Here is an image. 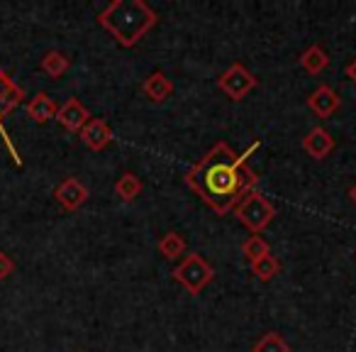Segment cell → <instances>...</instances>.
I'll list each match as a JSON object with an SVG mask.
<instances>
[{"instance_id": "cell-1", "label": "cell", "mask_w": 356, "mask_h": 352, "mask_svg": "<svg viewBox=\"0 0 356 352\" xmlns=\"http://www.w3.org/2000/svg\"><path fill=\"white\" fill-rule=\"evenodd\" d=\"M259 149V142H252L244 154H234L229 144L218 142L188 174V186L215 211L218 215L232 213L239 201L257 189L259 176L249 169V157Z\"/></svg>"}, {"instance_id": "cell-2", "label": "cell", "mask_w": 356, "mask_h": 352, "mask_svg": "<svg viewBox=\"0 0 356 352\" xmlns=\"http://www.w3.org/2000/svg\"><path fill=\"white\" fill-rule=\"evenodd\" d=\"M156 22V13L144 0H113L98 15V25L105 27L113 35V40L124 49L139 45L147 37V32L154 30Z\"/></svg>"}, {"instance_id": "cell-3", "label": "cell", "mask_w": 356, "mask_h": 352, "mask_svg": "<svg viewBox=\"0 0 356 352\" xmlns=\"http://www.w3.org/2000/svg\"><path fill=\"white\" fill-rule=\"evenodd\" d=\"M234 215H237V220L249 230V233L259 235L271 225L273 218H276V208H273V204L261 194V191L254 189L239 201V206L234 208Z\"/></svg>"}, {"instance_id": "cell-4", "label": "cell", "mask_w": 356, "mask_h": 352, "mask_svg": "<svg viewBox=\"0 0 356 352\" xmlns=\"http://www.w3.org/2000/svg\"><path fill=\"white\" fill-rule=\"evenodd\" d=\"M171 277H173V282L181 284L191 296H198V293L215 279V269L210 267L208 259L200 257L198 252H191L173 267Z\"/></svg>"}, {"instance_id": "cell-5", "label": "cell", "mask_w": 356, "mask_h": 352, "mask_svg": "<svg viewBox=\"0 0 356 352\" xmlns=\"http://www.w3.org/2000/svg\"><path fill=\"white\" fill-rule=\"evenodd\" d=\"M218 89L227 95L229 100H242L257 89V76L244 64H232L222 76L218 79Z\"/></svg>"}, {"instance_id": "cell-6", "label": "cell", "mask_w": 356, "mask_h": 352, "mask_svg": "<svg viewBox=\"0 0 356 352\" xmlns=\"http://www.w3.org/2000/svg\"><path fill=\"white\" fill-rule=\"evenodd\" d=\"M54 199H56V204L64 211H69V213L71 211H79L81 206L88 201V186L81 184L76 176H69V179H64L54 189Z\"/></svg>"}, {"instance_id": "cell-7", "label": "cell", "mask_w": 356, "mask_h": 352, "mask_svg": "<svg viewBox=\"0 0 356 352\" xmlns=\"http://www.w3.org/2000/svg\"><path fill=\"white\" fill-rule=\"evenodd\" d=\"M90 118H93L90 110L86 108L79 98H69L59 110H56V123H59L61 128L69 130V132H81Z\"/></svg>"}, {"instance_id": "cell-8", "label": "cell", "mask_w": 356, "mask_h": 352, "mask_svg": "<svg viewBox=\"0 0 356 352\" xmlns=\"http://www.w3.org/2000/svg\"><path fill=\"white\" fill-rule=\"evenodd\" d=\"M339 105H341V98L325 84L317 86L310 93V98H307V108H310L317 118H332V115L339 110Z\"/></svg>"}, {"instance_id": "cell-9", "label": "cell", "mask_w": 356, "mask_h": 352, "mask_svg": "<svg viewBox=\"0 0 356 352\" xmlns=\"http://www.w3.org/2000/svg\"><path fill=\"white\" fill-rule=\"evenodd\" d=\"M79 135L86 147L93 149V152H100V149H105L113 142V130L108 128V123H105L103 118H90Z\"/></svg>"}, {"instance_id": "cell-10", "label": "cell", "mask_w": 356, "mask_h": 352, "mask_svg": "<svg viewBox=\"0 0 356 352\" xmlns=\"http://www.w3.org/2000/svg\"><path fill=\"white\" fill-rule=\"evenodd\" d=\"M302 149H305L312 159H325L327 154L334 149V137H332L325 128H312L310 132L302 137Z\"/></svg>"}, {"instance_id": "cell-11", "label": "cell", "mask_w": 356, "mask_h": 352, "mask_svg": "<svg viewBox=\"0 0 356 352\" xmlns=\"http://www.w3.org/2000/svg\"><path fill=\"white\" fill-rule=\"evenodd\" d=\"M142 91L152 103H163V100L173 93V84L161 74V71H156V74H152V76L144 79Z\"/></svg>"}, {"instance_id": "cell-12", "label": "cell", "mask_w": 356, "mask_h": 352, "mask_svg": "<svg viewBox=\"0 0 356 352\" xmlns=\"http://www.w3.org/2000/svg\"><path fill=\"white\" fill-rule=\"evenodd\" d=\"M56 103L49 98L47 93H37L35 98L27 103V115H30L35 123H49V120H56Z\"/></svg>"}, {"instance_id": "cell-13", "label": "cell", "mask_w": 356, "mask_h": 352, "mask_svg": "<svg viewBox=\"0 0 356 352\" xmlns=\"http://www.w3.org/2000/svg\"><path fill=\"white\" fill-rule=\"evenodd\" d=\"M300 66L307 74H320V71H325L330 66V56L320 45H312L300 54Z\"/></svg>"}, {"instance_id": "cell-14", "label": "cell", "mask_w": 356, "mask_h": 352, "mask_svg": "<svg viewBox=\"0 0 356 352\" xmlns=\"http://www.w3.org/2000/svg\"><path fill=\"white\" fill-rule=\"evenodd\" d=\"M142 189H144L142 181H139V176L132 171H124L122 176L115 181V194H118V199L124 201V204L137 199V196L142 194Z\"/></svg>"}, {"instance_id": "cell-15", "label": "cell", "mask_w": 356, "mask_h": 352, "mask_svg": "<svg viewBox=\"0 0 356 352\" xmlns=\"http://www.w3.org/2000/svg\"><path fill=\"white\" fill-rule=\"evenodd\" d=\"M159 252H161L166 259H171V262H173V259H178V257H186L184 235H178V233H173V230H168V233L159 240Z\"/></svg>"}, {"instance_id": "cell-16", "label": "cell", "mask_w": 356, "mask_h": 352, "mask_svg": "<svg viewBox=\"0 0 356 352\" xmlns=\"http://www.w3.org/2000/svg\"><path fill=\"white\" fill-rule=\"evenodd\" d=\"M42 71H44L49 79H61V76L69 71V66H71V61L66 59L61 52H56V49H51V52H47L44 54V59H42Z\"/></svg>"}, {"instance_id": "cell-17", "label": "cell", "mask_w": 356, "mask_h": 352, "mask_svg": "<svg viewBox=\"0 0 356 352\" xmlns=\"http://www.w3.org/2000/svg\"><path fill=\"white\" fill-rule=\"evenodd\" d=\"M242 254L247 257L249 264H254V262H259V259L266 257V254H271V247H268V243L261 238V235H252L249 240H244Z\"/></svg>"}, {"instance_id": "cell-18", "label": "cell", "mask_w": 356, "mask_h": 352, "mask_svg": "<svg viewBox=\"0 0 356 352\" xmlns=\"http://www.w3.org/2000/svg\"><path fill=\"white\" fill-rule=\"evenodd\" d=\"M281 262H278L273 254H266L264 259H259V262L252 264V274L259 279V282H271L273 277H278L281 274Z\"/></svg>"}, {"instance_id": "cell-19", "label": "cell", "mask_w": 356, "mask_h": 352, "mask_svg": "<svg viewBox=\"0 0 356 352\" xmlns=\"http://www.w3.org/2000/svg\"><path fill=\"white\" fill-rule=\"evenodd\" d=\"M252 352H291V345H288L278 332L268 330V332H264L257 342H254Z\"/></svg>"}, {"instance_id": "cell-20", "label": "cell", "mask_w": 356, "mask_h": 352, "mask_svg": "<svg viewBox=\"0 0 356 352\" xmlns=\"http://www.w3.org/2000/svg\"><path fill=\"white\" fill-rule=\"evenodd\" d=\"M13 272H15V262H13V257L8 252H0V282L10 277Z\"/></svg>"}, {"instance_id": "cell-21", "label": "cell", "mask_w": 356, "mask_h": 352, "mask_svg": "<svg viewBox=\"0 0 356 352\" xmlns=\"http://www.w3.org/2000/svg\"><path fill=\"white\" fill-rule=\"evenodd\" d=\"M344 74H346V79H349L351 84H356V56H354V59L349 61V64H346Z\"/></svg>"}, {"instance_id": "cell-22", "label": "cell", "mask_w": 356, "mask_h": 352, "mask_svg": "<svg viewBox=\"0 0 356 352\" xmlns=\"http://www.w3.org/2000/svg\"><path fill=\"white\" fill-rule=\"evenodd\" d=\"M349 199L354 201V206H356V184H354V186H351V189H349Z\"/></svg>"}]
</instances>
